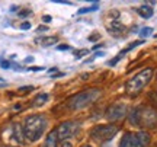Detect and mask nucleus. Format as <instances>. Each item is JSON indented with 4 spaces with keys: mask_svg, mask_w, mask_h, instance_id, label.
<instances>
[{
    "mask_svg": "<svg viewBox=\"0 0 157 147\" xmlns=\"http://www.w3.org/2000/svg\"><path fill=\"white\" fill-rule=\"evenodd\" d=\"M45 147H58V134H57V130H52L47 136Z\"/></svg>",
    "mask_w": 157,
    "mask_h": 147,
    "instance_id": "1a4fd4ad",
    "label": "nucleus"
},
{
    "mask_svg": "<svg viewBox=\"0 0 157 147\" xmlns=\"http://www.w3.org/2000/svg\"><path fill=\"white\" fill-rule=\"evenodd\" d=\"M151 77H153V68L147 67V68H144V70H141L140 73H137L134 77H131V79L125 83V92L128 93L129 96L140 95L141 91L150 83Z\"/></svg>",
    "mask_w": 157,
    "mask_h": 147,
    "instance_id": "20e7f679",
    "label": "nucleus"
},
{
    "mask_svg": "<svg viewBox=\"0 0 157 147\" xmlns=\"http://www.w3.org/2000/svg\"><path fill=\"white\" fill-rule=\"evenodd\" d=\"M118 131H119V127L115 124L98 125L96 128L92 130L90 136H92V138L98 143H106V141H111L113 137L117 136Z\"/></svg>",
    "mask_w": 157,
    "mask_h": 147,
    "instance_id": "423d86ee",
    "label": "nucleus"
},
{
    "mask_svg": "<svg viewBox=\"0 0 157 147\" xmlns=\"http://www.w3.org/2000/svg\"><path fill=\"white\" fill-rule=\"evenodd\" d=\"M10 10H12V12H16V10H17V6H12Z\"/></svg>",
    "mask_w": 157,
    "mask_h": 147,
    "instance_id": "a878e982",
    "label": "nucleus"
},
{
    "mask_svg": "<svg viewBox=\"0 0 157 147\" xmlns=\"http://www.w3.org/2000/svg\"><path fill=\"white\" fill-rule=\"evenodd\" d=\"M57 50H60V51H64V50H70V47H68V45H58V47H57Z\"/></svg>",
    "mask_w": 157,
    "mask_h": 147,
    "instance_id": "4be33fe9",
    "label": "nucleus"
},
{
    "mask_svg": "<svg viewBox=\"0 0 157 147\" xmlns=\"http://www.w3.org/2000/svg\"><path fill=\"white\" fill-rule=\"evenodd\" d=\"M42 21H44V22H47V23L51 22V16H50V15H45V16L42 17Z\"/></svg>",
    "mask_w": 157,
    "mask_h": 147,
    "instance_id": "5701e85b",
    "label": "nucleus"
},
{
    "mask_svg": "<svg viewBox=\"0 0 157 147\" xmlns=\"http://www.w3.org/2000/svg\"><path fill=\"white\" fill-rule=\"evenodd\" d=\"M13 136H15V140L17 143H23L25 141V133H23L22 127L19 124H15L13 125Z\"/></svg>",
    "mask_w": 157,
    "mask_h": 147,
    "instance_id": "9d476101",
    "label": "nucleus"
},
{
    "mask_svg": "<svg viewBox=\"0 0 157 147\" xmlns=\"http://www.w3.org/2000/svg\"><path fill=\"white\" fill-rule=\"evenodd\" d=\"M87 52H89V51H87V50H82V51H78L77 54H76V58H80V57L86 56V54H87Z\"/></svg>",
    "mask_w": 157,
    "mask_h": 147,
    "instance_id": "6ab92c4d",
    "label": "nucleus"
},
{
    "mask_svg": "<svg viewBox=\"0 0 157 147\" xmlns=\"http://www.w3.org/2000/svg\"><path fill=\"white\" fill-rule=\"evenodd\" d=\"M153 34V28H143L140 31V37L141 38H147V37H150Z\"/></svg>",
    "mask_w": 157,
    "mask_h": 147,
    "instance_id": "dca6fc26",
    "label": "nucleus"
},
{
    "mask_svg": "<svg viewBox=\"0 0 157 147\" xmlns=\"http://www.w3.org/2000/svg\"><path fill=\"white\" fill-rule=\"evenodd\" d=\"M99 9V6L98 5H93V6H89V7H83V9H78L77 13L78 15H83V13H89V12H95Z\"/></svg>",
    "mask_w": 157,
    "mask_h": 147,
    "instance_id": "2eb2a0df",
    "label": "nucleus"
},
{
    "mask_svg": "<svg viewBox=\"0 0 157 147\" xmlns=\"http://www.w3.org/2000/svg\"><path fill=\"white\" fill-rule=\"evenodd\" d=\"M108 29H109V32L111 34H117V32H122L124 31V25L122 23H119L117 19H113V22L111 25H108Z\"/></svg>",
    "mask_w": 157,
    "mask_h": 147,
    "instance_id": "ddd939ff",
    "label": "nucleus"
},
{
    "mask_svg": "<svg viewBox=\"0 0 157 147\" xmlns=\"http://www.w3.org/2000/svg\"><path fill=\"white\" fill-rule=\"evenodd\" d=\"M45 128H47V119L44 115H29L23 124L25 138H28L29 141H36L44 134Z\"/></svg>",
    "mask_w": 157,
    "mask_h": 147,
    "instance_id": "f257e3e1",
    "label": "nucleus"
},
{
    "mask_svg": "<svg viewBox=\"0 0 157 147\" xmlns=\"http://www.w3.org/2000/svg\"><path fill=\"white\" fill-rule=\"evenodd\" d=\"M39 42H41V45L42 47H51L57 42V38L56 37H47V38H42Z\"/></svg>",
    "mask_w": 157,
    "mask_h": 147,
    "instance_id": "4468645a",
    "label": "nucleus"
},
{
    "mask_svg": "<svg viewBox=\"0 0 157 147\" xmlns=\"http://www.w3.org/2000/svg\"><path fill=\"white\" fill-rule=\"evenodd\" d=\"M0 66H2L3 68H10L12 67L10 63H9V61H5V60H2V58H0Z\"/></svg>",
    "mask_w": 157,
    "mask_h": 147,
    "instance_id": "f3484780",
    "label": "nucleus"
},
{
    "mask_svg": "<svg viewBox=\"0 0 157 147\" xmlns=\"http://www.w3.org/2000/svg\"><path fill=\"white\" fill-rule=\"evenodd\" d=\"M137 12H138V15H140L141 17H144V19H148V17L153 16V7H150V6H140L138 9H137Z\"/></svg>",
    "mask_w": 157,
    "mask_h": 147,
    "instance_id": "9b49d317",
    "label": "nucleus"
},
{
    "mask_svg": "<svg viewBox=\"0 0 157 147\" xmlns=\"http://www.w3.org/2000/svg\"><path fill=\"white\" fill-rule=\"evenodd\" d=\"M83 147H90V146H83Z\"/></svg>",
    "mask_w": 157,
    "mask_h": 147,
    "instance_id": "cd10ccee",
    "label": "nucleus"
},
{
    "mask_svg": "<svg viewBox=\"0 0 157 147\" xmlns=\"http://www.w3.org/2000/svg\"><path fill=\"white\" fill-rule=\"evenodd\" d=\"M31 28V23L29 22H23L22 25H21V29H29Z\"/></svg>",
    "mask_w": 157,
    "mask_h": 147,
    "instance_id": "aec40b11",
    "label": "nucleus"
},
{
    "mask_svg": "<svg viewBox=\"0 0 157 147\" xmlns=\"http://www.w3.org/2000/svg\"><path fill=\"white\" fill-rule=\"evenodd\" d=\"M129 121L132 125L151 128L157 125V112L153 108L148 106H138L129 114Z\"/></svg>",
    "mask_w": 157,
    "mask_h": 147,
    "instance_id": "f03ea898",
    "label": "nucleus"
},
{
    "mask_svg": "<svg viewBox=\"0 0 157 147\" xmlns=\"http://www.w3.org/2000/svg\"><path fill=\"white\" fill-rule=\"evenodd\" d=\"M48 93H38L36 96H35V99H34V102H32V105L34 106H42L44 103H47V101H48Z\"/></svg>",
    "mask_w": 157,
    "mask_h": 147,
    "instance_id": "f8f14e48",
    "label": "nucleus"
},
{
    "mask_svg": "<svg viewBox=\"0 0 157 147\" xmlns=\"http://www.w3.org/2000/svg\"><path fill=\"white\" fill-rule=\"evenodd\" d=\"M128 114V106L125 105V103H121V102H117V103H112L111 106L106 109V114H105V117H106L109 121H119V119L125 118V115Z\"/></svg>",
    "mask_w": 157,
    "mask_h": 147,
    "instance_id": "0eeeda50",
    "label": "nucleus"
},
{
    "mask_svg": "<svg viewBox=\"0 0 157 147\" xmlns=\"http://www.w3.org/2000/svg\"><path fill=\"white\" fill-rule=\"evenodd\" d=\"M34 89V86H23V87H21V91L19 92H22V93H26V92H31Z\"/></svg>",
    "mask_w": 157,
    "mask_h": 147,
    "instance_id": "a211bd4d",
    "label": "nucleus"
},
{
    "mask_svg": "<svg viewBox=\"0 0 157 147\" xmlns=\"http://www.w3.org/2000/svg\"><path fill=\"white\" fill-rule=\"evenodd\" d=\"M150 134L146 131L138 133H127L121 138L119 147H148L150 144Z\"/></svg>",
    "mask_w": 157,
    "mask_h": 147,
    "instance_id": "39448f33",
    "label": "nucleus"
},
{
    "mask_svg": "<svg viewBox=\"0 0 157 147\" xmlns=\"http://www.w3.org/2000/svg\"><path fill=\"white\" fill-rule=\"evenodd\" d=\"M25 61H26V63H31V61H34V57H26V58H25Z\"/></svg>",
    "mask_w": 157,
    "mask_h": 147,
    "instance_id": "b1692460",
    "label": "nucleus"
},
{
    "mask_svg": "<svg viewBox=\"0 0 157 147\" xmlns=\"http://www.w3.org/2000/svg\"><path fill=\"white\" fill-rule=\"evenodd\" d=\"M102 95V91L98 89V87H92V89H87V91L78 92L74 96H71L68 99V108L73 109V111H77V109H83V108L92 105L93 102H96Z\"/></svg>",
    "mask_w": 157,
    "mask_h": 147,
    "instance_id": "7ed1b4c3",
    "label": "nucleus"
},
{
    "mask_svg": "<svg viewBox=\"0 0 157 147\" xmlns=\"http://www.w3.org/2000/svg\"><path fill=\"white\" fill-rule=\"evenodd\" d=\"M5 147H12V146H5Z\"/></svg>",
    "mask_w": 157,
    "mask_h": 147,
    "instance_id": "bb28decb",
    "label": "nucleus"
},
{
    "mask_svg": "<svg viewBox=\"0 0 157 147\" xmlns=\"http://www.w3.org/2000/svg\"><path fill=\"white\" fill-rule=\"evenodd\" d=\"M61 147H73V146H71V143H70V141H67V140H64V141L61 143Z\"/></svg>",
    "mask_w": 157,
    "mask_h": 147,
    "instance_id": "412c9836",
    "label": "nucleus"
},
{
    "mask_svg": "<svg viewBox=\"0 0 157 147\" xmlns=\"http://www.w3.org/2000/svg\"><path fill=\"white\" fill-rule=\"evenodd\" d=\"M78 128V124L77 122H71V121H68V122H63L58 128H57V134H58V138L60 140H67L70 138L71 136H74V133L77 131Z\"/></svg>",
    "mask_w": 157,
    "mask_h": 147,
    "instance_id": "6e6552de",
    "label": "nucleus"
},
{
    "mask_svg": "<svg viewBox=\"0 0 157 147\" xmlns=\"http://www.w3.org/2000/svg\"><path fill=\"white\" fill-rule=\"evenodd\" d=\"M44 31H47V28H45V26H44V28H42V26H39V28H38V32H44Z\"/></svg>",
    "mask_w": 157,
    "mask_h": 147,
    "instance_id": "393cba45",
    "label": "nucleus"
}]
</instances>
